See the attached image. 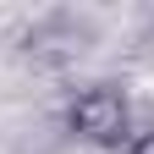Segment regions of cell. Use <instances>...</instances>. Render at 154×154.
Instances as JSON below:
<instances>
[{"mask_svg": "<svg viewBox=\"0 0 154 154\" xmlns=\"http://www.w3.org/2000/svg\"><path fill=\"white\" fill-rule=\"evenodd\" d=\"M121 154H154V127H143V132H132V143H127Z\"/></svg>", "mask_w": 154, "mask_h": 154, "instance_id": "7a4b0ae2", "label": "cell"}, {"mask_svg": "<svg viewBox=\"0 0 154 154\" xmlns=\"http://www.w3.org/2000/svg\"><path fill=\"white\" fill-rule=\"evenodd\" d=\"M66 132L88 149H127L132 143V99L121 83H83L66 99Z\"/></svg>", "mask_w": 154, "mask_h": 154, "instance_id": "6da1fadb", "label": "cell"}]
</instances>
